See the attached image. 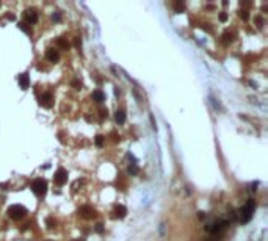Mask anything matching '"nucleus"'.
<instances>
[{
    "label": "nucleus",
    "mask_w": 268,
    "mask_h": 241,
    "mask_svg": "<svg viewBox=\"0 0 268 241\" xmlns=\"http://www.w3.org/2000/svg\"><path fill=\"white\" fill-rule=\"evenodd\" d=\"M115 118H116V122H118V124H124V122H126V114L122 113V111H116Z\"/></svg>",
    "instance_id": "obj_9"
},
{
    "label": "nucleus",
    "mask_w": 268,
    "mask_h": 241,
    "mask_svg": "<svg viewBox=\"0 0 268 241\" xmlns=\"http://www.w3.org/2000/svg\"><path fill=\"white\" fill-rule=\"evenodd\" d=\"M129 174H132V175L138 174V168H136V164H130V166H129Z\"/></svg>",
    "instance_id": "obj_13"
},
{
    "label": "nucleus",
    "mask_w": 268,
    "mask_h": 241,
    "mask_svg": "<svg viewBox=\"0 0 268 241\" xmlns=\"http://www.w3.org/2000/svg\"><path fill=\"white\" fill-rule=\"evenodd\" d=\"M25 20H27V22H30V24H36V20H38L36 13H33V11H27V13H25Z\"/></svg>",
    "instance_id": "obj_7"
},
{
    "label": "nucleus",
    "mask_w": 268,
    "mask_h": 241,
    "mask_svg": "<svg viewBox=\"0 0 268 241\" xmlns=\"http://www.w3.org/2000/svg\"><path fill=\"white\" fill-rule=\"evenodd\" d=\"M82 213H83L85 218H93L94 216V210L91 208V207H83V208H82Z\"/></svg>",
    "instance_id": "obj_8"
},
{
    "label": "nucleus",
    "mask_w": 268,
    "mask_h": 241,
    "mask_svg": "<svg viewBox=\"0 0 268 241\" xmlns=\"http://www.w3.org/2000/svg\"><path fill=\"white\" fill-rule=\"evenodd\" d=\"M94 99H96V102H104V99H105V96H104V93H100V91H94Z\"/></svg>",
    "instance_id": "obj_12"
},
{
    "label": "nucleus",
    "mask_w": 268,
    "mask_h": 241,
    "mask_svg": "<svg viewBox=\"0 0 268 241\" xmlns=\"http://www.w3.org/2000/svg\"><path fill=\"white\" fill-rule=\"evenodd\" d=\"M254 208H256V204H254V201H248V202H246V205L242 208V222H248L249 219L252 218Z\"/></svg>",
    "instance_id": "obj_1"
},
{
    "label": "nucleus",
    "mask_w": 268,
    "mask_h": 241,
    "mask_svg": "<svg viewBox=\"0 0 268 241\" xmlns=\"http://www.w3.org/2000/svg\"><path fill=\"white\" fill-rule=\"evenodd\" d=\"M19 83H20V88H22V89H27V88H28V83H30V80H28V74H22V75H19Z\"/></svg>",
    "instance_id": "obj_6"
},
{
    "label": "nucleus",
    "mask_w": 268,
    "mask_h": 241,
    "mask_svg": "<svg viewBox=\"0 0 268 241\" xmlns=\"http://www.w3.org/2000/svg\"><path fill=\"white\" fill-rule=\"evenodd\" d=\"M8 215L13 219H19V218H22L25 215V208L22 205H11L8 208Z\"/></svg>",
    "instance_id": "obj_2"
},
{
    "label": "nucleus",
    "mask_w": 268,
    "mask_h": 241,
    "mask_svg": "<svg viewBox=\"0 0 268 241\" xmlns=\"http://www.w3.org/2000/svg\"><path fill=\"white\" fill-rule=\"evenodd\" d=\"M39 103H41V105H43V107L50 108V107H52V94H49V93L43 94V96H41V100H39Z\"/></svg>",
    "instance_id": "obj_5"
},
{
    "label": "nucleus",
    "mask_w": 268,
    "mask_h": 241,
    "mask_svg": "<svg viewBox=\"0 0 268 241\" xmlns=\"http://www.w3.org/2000/svg\"><path fill=\"white\" fill-rule=\"evenodd\" d=\"M66 180H67V172L64 169H58L57 174H55V182H57L58 185H63Z\"/></svg>",
    "instance_id": "obj_4"
},
{
    "label": "nucleus",
    "mask_w": 268,
    "mask_h": 241,
    "mask_svg": "<svg viewBox=\"0 0 268 241\" xmlns=\"http://www.w3.org/2000/svg\"><path fill=\"white\" fill-rule=\"evenodd\" d=\"M116 216H119V218H124L126 216V207H122V205H119V207H116Z\"/></svg>",
    "instance_id": "obj_10"
},
{
    "label": "nucleus",
    "mask_w": 268,
    "mask_h": 241,
    "mask_svg": "<svg viewBox=\"0 0 268 241\" xmlns=\"http://www.w3.org/2000/svg\"><path fill=\"white\" fill-rule=\"evenodd\" d=\"M47 58H49L50 61H53V63H55V61L58 60V53L55 52V50H49V52H47Z\"/></svg>",
    "instance_id": "obj_11"
},
{
    "label": "nucleus",
    "mask_w": 268,
    "mask_h": 241,
    "mask_svg": "<svg viewBox=\"0 0 268 241\" xmlns=\"http://www.w3.org/2000/svg\"><path fill=\"white\" fill-rule=\"evenodd\" d=\"M96 144L100 147L102 144H104V138H102V136H96Z\"/></svg>",
    "instance_id": "obj_14"
},
{
    "label": "nucleus",
    "mask_w": 268,
    "mask_h": 241,
    "mask_svg": "<svg viewBox=\"0 0 268 241\" xmlns=\"http://www.w3.org/2000/svg\"><path fill=\"white\" fill-rule=\"evenodd\" d=\"M19 27H20V28H22L24 31H28V28H27V27H25V24H19Z\"/></svg>",
    "instance_id": "obj_15"
},
{
    "label": "nucleus",
    "mask_w": 268,
    "mask_h": 241,
    "mask_svg": "<svg viewBox=\"0 0 268 241\" xmlns=\"http://www.w3.org/2000/svg\"><path fill=\"white\" fill-rule=\"evenodd\" d=\"M46 187H47V185H46V182L43 180V178H36V180L33 182V185H31L33 191H35L36 194H39V196L46 193Z\"/></svg>",
    "instance_id": "obj_3"
}]
</instances>
